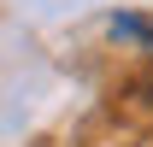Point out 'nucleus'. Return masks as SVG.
<instances>
[{
    "label": "nucleus",
    "instance_id": "1",
    "mask_svg": "<svg viewBox=\"0 0 153 147\" xmlns=\"http://www.w3.org/2000/svg\"><path fill=\"white\" fill-rule=\"evenodd\" d=\"M112 36L118 41H141V47L153 53V18H141V12H118V18H112Z\"/></svg>",
    "mask_w": 153,
    "mask_h": 147
},
{
    "label": "nucleus",
    "instance_id": "2",
    "mask_svg": "<svg viewBox=\"0 0 153 147\" xmlns=\"http://www.w3.org/2000/svg\"><path fill=\"white\" fill-rule=\"evenodd\" d=\"M147 88H153V82H147Z\"/></svg>",
    "mask_w": 153,
    "mask_h": 147
}]
</instances>
